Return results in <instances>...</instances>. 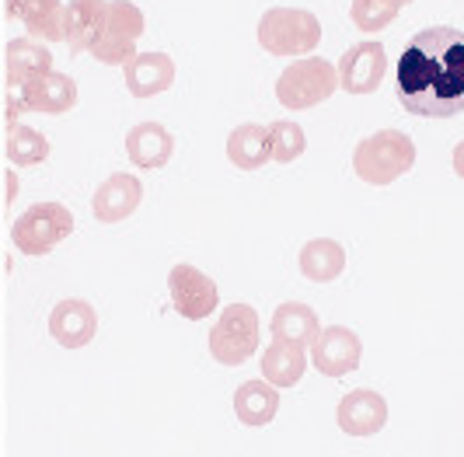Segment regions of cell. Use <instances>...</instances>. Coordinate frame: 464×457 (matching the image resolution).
<instances>
[{"label":"cell","instance_id":"cell-12","mask_svg":"<svg viewBox=\"0 0 464 457\" xmlns=\"http://www.w3.org/2000/svg\"><path fill=\"white\" fill-rule=\"evenodd\" d=\"M140 199H143V185H140L137 175L112 171L105 182L94 189L92 213L94 220H102V224H119V220L137 213Z\"/></svg>","mask_w":464,"mask_h":457},{"label":"cell","instance_id":"cell-14","mask_svg":"<svg viewBox=\"0 0 464 457\" xmlns=\"http://www.w3.org/2000/svg\"><path fill=\"white\" fill-rule=\"evenodd\" d=\"M94 332H98V315H94V307L88 300H60L53 307V315H49V335L63 349L88 345L94 339Z\"/></svg>","mask_w":464,"mask_h":457},{"label":"cell","instance_id":"cell-19","mask_svg":"<svg viewBox=\"0 0 464 457\" xmlns=\"http://www.w3.org/2000/svg\"><path fill=\"white\" fill-rule=\"evenodd\" d=\"M322 325H318V315L314 307H307L301 300H286L273 311V343H286V345H311L318 339Z\"/></svg>","mask_w":464,"mask_h":457},{"label":"cell","instance_id":"cell-23","mask_svg":"<svg viewBox=\"0 0 464 457\" xmlns=\"http://www.w3.org/2000/svg\"><path fill=\"white\" fill-rule=\"evenodd\" d=\"M227 158L241 171H256L269 160V126L262 122H241L227 137Z\"/></svg>","mask_w":464,"mask_h":457},{"label":"cell","instance_id":"cell-15","mask_svg":"<svg viewBox=\"0 0 464 457\" xmlns=\"http://www.w3.org/2000/svg\"><path fill=\"white\" fill-rule=\"evenodd\" d=\"M105 15H109L105 0H70L63 18V43L70 53H92L105 32Z\"/></svg>","mask_w":464,"mask_h":457},{"label":"cell","instance_id":"cell-20","mask_svg":"<svg viewBox=\"0 0 464 457\" xmlns=\"http://www.w3.org/2000/svg\"><path fill=\"white\" fill-rule=\"evenodd\" d=\"M279 412V388H273L269 381H245L241 388L234 391V415L252 426V430H262L276 419Z\"/></svg>","mask_w":464,"mask_h":457},{"label":"cell","instance_id":"cell-10","mask_svg":"<svg viewBox=\"0 0 464 457\" xmlns=\"http://www.w3.org/2000/svg\"><path fill=\"white\" fill-rule=\"evenodd\" d=\"M335 70H339V88L346 94H373L384 84L388 53L377 39H363L346 49V56L335 63Z\"/></svg>","mask_w":464,"mask_h":457},{"label":"cell","instance_id":"cell-5","mask_svg":"<svg viewBox=\"0 0 464 457\" xmlns=\"http://www.w3.org/2000/svg\"><path fill=\"white\" fill-rule=\"evenodd\" d=\"M73 234V213L63 203L28 206L11 228L14 248L24 255H46Z\"/></svg>","mask_w":464,"mask_h":457},{"label":"cell","instance_id":"cell-26","mask_svg":"<svg viewBox=\"0 0 464 457\" xmlns=\"http://www.w3.org/2000/svg\"><path fill=\"white\" fill-rule=\"evenodd\" d=\"M307 151V137H304L301 122H290V119H279L269 126V158L279 164H290Z\"/></svg>","mask_w":464,"mask_h":457},{"label":"cell","instance_id":"cell-16","mask_svg":"<svg viewBox=\"0 0 464 457\" xmlns=\"http://www.w3.org/2000/svg\"><path fill=\"white\" fill-rule=\"evenodd\" d=\"M7 18L11 22H22L35 43L39 39L56 43V39H63L67 7L60 0H7Z\"/></svg>","mask_w":464,"mask_h":457},{"label":"cell","instance_id":"cell-18","mask_svg":"<svg viewBox=\"0 0 464 457\" xmlns=\"http://www.w3.org/2000/svg\"><path fill=\"white\" fill-rule=\"evenodd\" d=\"M126 154H130V160L137 168L154 171V168H164L171 160V154H175V137L164 130L161 122L147 119V122H137L126 133Z\"/></svg>","mask_w":464,"mask_h":457},{"label":"cell","instance_id":"cell-29","mask_svg":"<svg viewBox=\"0 0 464 457\" xmlns=\"http://www.w3.org/2000/svg\"><path fill=\"white\" fill-rule=\"evenodd\" d=\"M398 4H401V7H405V4H412V0H398Z\"/></svg>","mask_w":464,"mask_h":457},{"label":"cell","instance_id":"cell-25","mask_svg":"<svg viewBox=\"0 0 464 457\" xmlns=\"http://www.w3.org/2000/svg\"><path fill=\"white\" fill-rule=\"evenodd\" d=\"M4 151H7L11 164L32 168V164H43L49 158V140L39 130L24 126V122H7V143H4Z\"/></svg>","mask_w":464,"mask_h":457},{"label":"cell","instance_id":"cell-3","mask_svg":"<svg viewBox=\"0 0 464 457\" xmlns=\"http://www.w3.org/2000/svg\"><path fill=\"white\" fill-rule=\"evenodd\" d=\"M322 43V22L304 7H269L258 22V46L273 56H307Z\"/></svg>","mask_w":464,"mask_h":457},{"label":"cell","instance_id":"cell-22","mask_svg":"<svg viewBox=\"0 0 464 457\" xmlns=\"http://www.w3.org/2000/svg\"><path fill=\"white\" fill-rule=\"evenodd\" d=\"M297 262H301V273L311 283H332L346 269V248L339 241H332V238H314L301 248Z\"/></svg>","mask_w":464,"mask_h":457},{"label":"cell","instance_id":"cell-9","mask_svg":"<svg viewBox=\"0 0 464 457\" xmlns=\"http://www.w3.org/2000/svg\"><path fill=\"white\" fill-rule=\"evenodd\" d=\"M168 294H171V307L188 321L209 318L213 307H217V300H220L217 283L203 269L188 266V262L171 266V273H168Z\"/></svg>","mask_w":464,"mask_h":457},{"label":"cell","instance_id":"cell-24","mask_svg":"<svg viewBox=\"0 0 464 457\" xmlns=\"http://www.w3.org/2000/svg\"><path fill=\"white\" fill-rule=\"evenodd\" d=\"M307 370V353L301 345L273 343L262 353V381H269L273 388H297Z\"/></svg>","mask_w":464,"mask_h":457},{"label":"cell","instance_id":"cell-2","mask_svg":"<svg viewBox=\"0 0 464 457\" xmlns=\"http://www.w3.org/2000/svg\"><path fill=\"white\" fill-rule=\"evenodd\" d=\"M416 164V143L401 130H377L353 151V171L367 185H392Z\"/></svg>","mask_w":464,"mask_h":457},{"label":"cell","instance_id":"cell-4","mask_svg":"<svg viewBox=\"0 0 464 457\" xmlns=\"http://www.w3.org/2000/svg\"><path fill=\"white\" fill-rule=\"evenodd\" d=\"M339 88V70L335 63H328L322 56H301L294 60L290 67L279 73L276 81V98L279 105L304 112V109H314L328 102Z\"/></svg>","mask_w":464,"mask_h":457},{"label":"cell","instance_id":"cell-7","mask_svg":"<svg viewBox=\"0 0 464 457\" xmlns=\"http://www.w3.org/2000/svg\"><path fill=\"white\" fill-rule=\"evenodd\" d=\"M77 105V84L73 77L49 70L32 77L28 84L14 88L7 94V122H18L22 112H46V115H63Z\"/></svg>","mask_w":464,"mask_h":457},{"label":"cell","instance_id":"cell-17","mask_svg":"<svg viewBox=\"0 0 464 457\" xmlns=\"http://www.w3.org/2000/svg\"><path fill=\"white\" fill-rule=\"evenodd\" d=\"M126 88L133 98H154L175 84V63L168 53H137L126 67Z\"/></svg>","mask_w":464,"mask_h":457},{"label":"cell","instance_id":"cell-13","mask_svg":"<svg viewBox=\"0 0 464 457\" xmlns=\"http://www.w3.org/2000/svg\"><path fill=\"white\" fill-rule=\"evenodd\" d=\"M335 419H339V430L349 436H373L384 430L388 423V402L371 388L349 391L346 398L339 402L335 409Z\"/></svg>","mask_w":464,"mask_h":457},{"label":"cell","instance_id":"cell-11","mask_svg":"<svg viewBox=\"0 0 464 457\" xmlns=\"http://www.w3.org/2000/svg\"><path fill=\"white\" fill-rule=\"evenodd\" d=\"M363 360V343L346 325H328L311 343V364L325 377H346Z\"/></svg>","mask_w":464,"mask_h":457},{"label":"cell","instance_id":"cell-8","mask_svg":"<svg viewBox=\"0 0 464 457\" xmlns=\"http://www.w3.org/2000/svg\"><path fill=\"white\" fill-rule=\"evenodd\" d=\"M143 11L130 0H109L105 32L92 46V56L105 67H126L137 56V39L143 35Z\"/></svg>","mask_w":464,"mask_h":457},{"label":"cell","instance_id":"cell-21","mask_svg":"<svg viewBox=\"0 0 464 457\" xmlns=\"http://www.w3.org/2000/svg\"><path fill=\"white\" fill-rule=\"evenodd\" d=\"M53 70V53L46 43L35 39H11L7 43V88H22L32 77Z\"/></svg>","mask_w":464,"mask_h":457},{"label":"cell","instance_id":"cell-1","mask_svg":"<svg viewBox=\"0 0 464 457\" xmlns=\"http://www.w3.org/2000/svg\"><path fill=\"white\" fill-rule=\"evenodd\" d=\"M401 109L422 119H450L464 112V32L450 24L422 28L401 49L395 67Z\"/></svg>","mask_w":464,"mask_h":457},{"label":"cell","instance_id":"cell-28","mask_svg":"<svg viewBox=\"0 0 464 457\" xmlns=\"http://www.w3.org/2000/svg\"><path fill=\"white\" fill-rule=\"evenodd\" d=\"M454 175H458V179H464V140L454 147Z\"/></svg>","mask_w":464,"mask_h":457},{"label":"cell","instance_id":"cell-27","mask_svg":"<svg viewBox=\"0 0 464 457\" xmlns=\"http://www.w3.org/2000/svg\"><path fill=\"white\" fill-rule=\"evenodd\" d=\"M401 4L398 0H353L349 18L360 32H381L398 18Z\"/></svg>","mask_w":464,"mask_h":457},{"label":"cell","instance_id":"cell-6","mask_svg":"<svg viewBox=\"0 0 464 457\" xmlns=\"http://www.w3.org/2000/svg\"><path fill=\"white\" fill-rule=\"evenodd\" d=\"M258 349V311L252 304H227L209 332V353L224 366L245 364Z\"/></svg>","mask_w":464,"mask_h":457}]
</instances>
